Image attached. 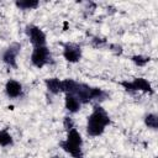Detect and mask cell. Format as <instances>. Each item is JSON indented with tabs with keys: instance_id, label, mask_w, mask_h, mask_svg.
Masks as SVG:
<instances>
[{
	"instance_id": "3",
	"label": "cell",
	"mask_w": 158,
	"mask_h": 158,
	"mask_svg": "<svg viewBox=\"0 0 158 158\" xmlns=\"http://www.w3.org/2000/svg\"><path fill=\"white\" fill-rule=\"evenodd\" d=\"M121 85L127 90V91H135V90H141L144 93H149L153 94V89L151 86V84L143 79V78H136L132 81H122Z\"/></svg>"
},
{
	"instance_id": "11",
	"label": "cell",
	"mask_w": 158,
	"mask_h": 158,
	"mask_svg": "<svg viewBox=\"0 0 158 158\" xmlns=\"http://www.w3.org/2000/svg\"><path fill=\"white\" fill-rule=\"evenodd\" d=\"M65 141L68 143L73 144V146H77V147H81V144H83L81 136H80V133L75 128H72V130L68 131V135H67V139Z\"/></svg>"
},
{
	"instance_id": "6",
	"label": "cell",
	"mask_w": 158,
	"mask_h": 158,
	"mask_svg": "<svg viewBox=\"0 0 158 158\" xmlns=\"http://www.w3.org/2000/svg\"><path fill=\"white\" fill-rule=\"evenodd\" d=\"M63 57L70 62V63H75L80 59L81 57V49L79 46L77 44H73V43H67L64 46V49H63Z\"/></svg>"
},
{
	"instance_id": "4",
	"label": "cell",
	"mask_w": 158,
	"mask_h": 158,
	"mask_svg": "<svg viewBox=\"0 0 158 158\" xmlns=\"http://www.w3.org/2000/svg\"><path fill=\"white\" fill-rule=\"evenodd\" d=\"M48 59H49V51L46 46L35 47L32 56H31V62L35 67L42 68L43 65H46L48 63Z\"/></svg>"
},
{
	"instance_id": "8",
	"label": "cell",
	"mask_w": 158,
	"mask_h": 158,
	"mask_svg": "<svg viewBox=\"0 0 158 158\" xmlns=\"http://www.w3.org/2000/svg\"><path fill=\"white\" fill-rule=\"evenodd\" d=\"M5 90H6L7 96H10V98H17L22 93V86L16 80H9L6 83V85H5Z\"/></svg>"
},
{
	"instance_id": "2",
	"label": "cell",
	"mask_w": 158,
	"mask_h": 158,
	"mask_svg": "<svg viewBox=\"0 0 158 158\" xmlns=\"http://www.w3.org/2000/svg\"><path fill=\"white\" fill-rule=\"evenodd\" d=\"M74 96L81 104V102H88L93 99H101L105 96V93L100 88H91L86 84H79L78 83V88L75 90Z\"/></svg>"
},
{
	"instance_id": "13",
	"label": "cell",
	"mask_w": 158,
	"mask_h": 158,
	"mask_svg": "<svg viewBox=\"0 0 158 158\" xmlns=\"http://www.w3.org/2000/svg\"><path fill=\"white\" fill-rule=\"evenodd\" d=\"M77 88H78V83H77L75 80H73V79L62 80V91H64L65 94L74 95Z\"/></svg>"
},
{
	"instance_id": "17",
	"label": "cell",
	"mask_w": 158,
	"mask_h": 158,
	"mask_svg": "<svg viewBox=\"0 0 158 158\" xmlns=\"http://www.w3.org/2000/svg\"><path fill=\"white\" fill-rule=\"evenodd\" d=\"M148 60H149V58H146V57H143V56H133V57H132V62H133L136 65H138V67L146 65V64L148 63Z\"/></svg>"
},
{
	"instance_id": "1",
	"label": "cell",
	"mask_w": 158,
	"mask_h": 158,
	"mask_svg": "<svg viewBox=\"0 0 158 158\" xmlns=\"http://www.w3.org/2000/svg\"><path fill=\"white\" fill-rule=\"evenodd\" d=\"M109 123H110V117L106 114V111L100 106H95L94 111L88 117L86 131L90 136H94V137L100 136L104 132L105 126Z\"/></svg>"
},
{
	"instance_id": "15",
	"label": "cell",
	"mask_w": 158,
	"mask_h": 158,
	"mask_svg": "<svg viewBox=\"0 0 158 158\" xmlns=\"http://www.w3.org/2000/svg\"><path fill=\"white\" fill-rule=\"evenodd\" d=\"M12 143H14V141H12L11 135L6 130H1L0 131V146L7 147V146H11Z\"/></svg>"
},
{
	"instance_id": "10",
	"label": "cell",
	"mask_w": 158,
	"mask_h": 158,
	"mask_svg": "<svg viewBox=\"0 0 158 158\" xmlns=\"http://www.w3.org/2000/svg\"><path fill=\"white\" fill-rule=\"evenodd\" d=\"M65 107L69 112H77L80 109V101L74 95L67 94L65 95Z\"/></svg>"
},
{
	"instance_id": "16",
	"label": "cell",
	"mask_w": 158,
	"mask_h": 158,
	"mask_svg": "<svg viewBox=\"0 0 158 158\" xmlns=\"http://www.w3.org/2000/svg\"><path fill=\"white\" fill-rule=\"evenodd\" d=\"M144 122H146V125L148 127H151L153 130H156L158 127V118H157V116L154 114H148L144 117Z\"/></svg>"
},
{
	"instance_id": "9",
	"label": "cell",
	"mask_w": 158,
	"mask_h": 158,
	"mask_svg": "<svg viewBox=\"0 0 158 158\" xmlns=\"http://www.w3.org/2000/svg\"><path fill=\"white\" fill-rule=\"evenodd\" d=\"M60 147H62L67 153H69L70 156H73L74 158H83V152H81V148H80V147L73 146V144L68 143L67 141L60 142Z\"/></svg>"
},
{
	"instance_id": "14",
	"label": "cell",
	"mask_w": 158,
	"mask_h": 158,
	"mask_svg": "<svg viewBox=\"0 0 158 158\" xmlns=\"http://www.w3.org/2000/svg\"><path fill=\"white\" fill-rule=\"evenodd\" d=\"M16 6L23 10H31L38 6V1L37 0H20V1H16Z\"/></svg>"
},
{
	"instance_id": "5",
	"label": "cell",
	"mask_w": 158,
	"mask_h": 158,
	"mask_svg": "<svg viewBox=\"0 0 158 158\" xmlns=\"http://www.w3.org/2000/svg\"><path fill=\"white\" fill-rule=\"evenodd\" d=\"M27 35L30 36V40L35 47H42L46 44V35L43 31L37 26H28L27 27Z\"/></svg>"
},
{
	"instance_id": "12",
	"label": "cell",
	"mask_w": 158,
	"mask_h": 158,
	"mask_svg": "<svg viewBox=\"0 0 158 158\" xmlns=\"http://www.w3.org/2000/svg\"><path fill=\"white\" fill-rule=\"evenodd\" d=\"M46 85L47 89L52 93V94H59L62 91V81L57 78H49L46 80Z\"/></svg>"
},
{
	"instance_id": "7",
	"label": "cell",
	"mask_w": 158,
	"mask_h": 158,
	"mask_svg": "<svg viewBox=\"0 0 158 158\" xmlns=\"http://www.w3.org/2000/svg\"><path fill=\"white\" fill-rule=\"evenodd\" d=\"M20 48H21V46H20L19 43L11 44V46L4 52V54H2L4 62H5L6 64H9L10 67L16 68V56H17V53L20 52Z\"/></svg>"
},
{
	"instance_id": "18",
	"label": "cell",
	"mask_w": 158,
	"mask_h": 158,
	"mask_svg": "<svg viewBox=\"0 0 158 158\" xmlns=\"http://www.w3.org/2000/svg\"><path fill=\"white\" fill-rule=\"evenodd\" d=\"M73 121H72V118L70 117H64V127L69 131V130H72L73 128Z\"/></svg>"
}]
</instances>
